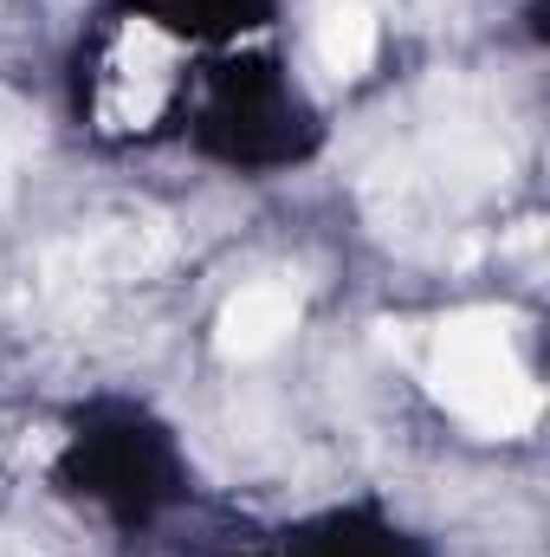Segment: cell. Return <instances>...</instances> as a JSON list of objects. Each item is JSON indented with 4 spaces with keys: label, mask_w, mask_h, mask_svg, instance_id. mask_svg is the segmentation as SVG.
I'll use <instances>...</instances> for the list:
<instances>
[{
    "label": "cell",
    "mask_w": 550,
    "mask_h": 557,
    "mask_svg": "<svg viewBox=\"0 0 550 557\" xmlns=\"http://www.w3.org/2000/svg\"><path fill=\"white\" fill-rule=\"evenodd\" d=\"M505 331H512L505 311H453L434 337V389L479 434H525L545 409Z\"/></svg>",
    "instance_id": "1"
},
{
    "label": "cell",
    "mask_w": 550,
    "mask_h": 557,
    "mask_svg": "<svg viewBox=\"0 0 550 557\" xmlns=\"http://www.w3.org/2000/svg\"><path fill=\"white\" fill-rule=\"evenodd\" d=\"M291 324H298V292L291 285H247V292L227 298V311L214 324V344H221V357L253 363V357L285 344Z\"/></svg>",
    "instance_id": "2"
},
{
    "label": "cell",
    "mask_w": 550,
    "mask_h": 557,
    "mask_svg": "<svg viewBox=\"0 0 550 557\" xmlns=\"http://www.w3.org/2000/svg\"><path fill=\"white\" fill-rule=\"evenodd\" d=\"M317 59L337 78H363L370 59H376V13L363 0H330L324 20H317Z\"/></svg>",
    "instance_id": "3"
}]
</instances>
